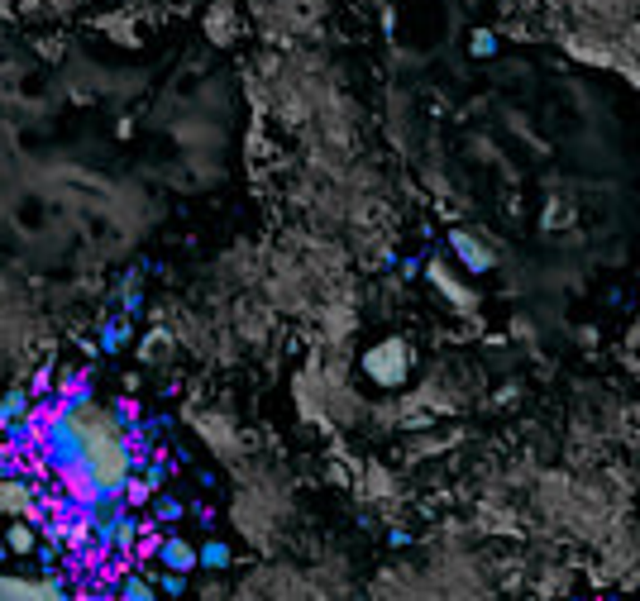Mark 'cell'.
<instances>
[{"instance_id":"obj_1","label":"cell","mask_w":640,"mask_h":601,"mask_svg":"<svg viewBox=\"0 0 640 601\" xmlns=\"http://www.w3.org/2000/svg\"><path fill=\"white\" fill-rule=\"evenodd\" d=\"M364 368H368V377H373L378 387H401V382H407V372H411L407 344H401V339L378 344V348H373V354L364 358Z\"/></svg>"},{"instance_id":"obj_2","label":"cell","mask_w":640,"mask_h":601,"mask_svg":"<svg viewBox=\"0 0 640 601\" xmlns=\"http://www.w3.org/2000/svg\"><path fill=\"white\" fill-rule=\"evenodd\" d=\"M0 601H72L63 592V578L48 572V578H5L0 572Z\"/></svg>"},{"instance_id":"obj_3","label":"cell","mask_w":640,"mask_h":601,"mask_svg":"<svg viewBox=\"0 0 640 601\" xmlns=\"http://www.w3.org/2000/svg\"><path fill=\"white\" fill-rule=\"evenodd\" d=\"M158 563L163 568H177V572H191V568H197V544H187V539H158Z\"/></svg>"},{"instance_id":"obj_4","label":"cell","mask_w":640,"mask_h":601,"mask_svg":"<svg viewBox=\"0 0 640 601\" xmlns=\"http://www.w3.org/2000/svg\"><path fill=\"white\" fill-rule=\"evenodd\" d=\"M34 411V396H29V387H15V391H5L0 396V430H10L15 421H24V415Z\"/></svg>"},{"instance_id":"obj_5","label":"cell","mask_w":640,"mask_h":601,"mask_svg":"<svg viewBox=\"0 0 640 601\" xmlns=\"http://www.w3.org/2000/svg\"><path fill=\"white\" fill-rule=\"evenodd\" d=\"M5 549L10 554H34L38 549V530L24 521V515H15V521L5 525Z\"/></svg>"},{"instance_id":"obj_6","label":"cell","mask_w":640,"mask_h":601,"mask_svg":"<svg viewBox=\"0 0 640 601\" xmlns=\"http://www.w3.org/2000/svg\"><path fill=\"white\" fill-rule=\"evenodd\" d=\"M124 339H130V315H110L105 325H101V339H96V348H101V354H115Z\"/></svg>"},{"instance_id":"obj_7","label":"cell","mask_w":640,"mask_h":601,"mask_svg":"<svg viewBox=\"0 0 640 601\" xmlns=\"http://www.w3.org/2000/svg\"><path fill=\"white\" fill-rule=\"evenodd\" d=\"M454 248H459V258H464V263H468V268H473V272H488V268H493V258H488V254H483V248H478V244H473V239H468V234H454Z\"/></svg>"},{"instance_id":"obj_8","label":"cell","mask_w":640,"mask_h":601,"mask_svg":"<svg viewBox=\"0 0 640 601\" xmlns=\"http://www.w3.org/2000/svg\"><path fill=\"white\" fill-rule=\"evenodd\" d=\"M139 530H144V521H139V515H130V506H124V511H120V525H115V549H134Z\"/></svg>"},{"instance_id":"obj_9","label":"cell","mask_w":640,"mask_h":601,"mask_svg":"<svg viewBox=\"0 0 640 601\" xmlns=\"http://www.w3.org/2000/svg\"><path fill=\"white\" fill-rule=\"evenodd\" d=\"M153 515H158L163 525H173V521H182L187 515V506L177 497H168V492H153Z\"/></svg>"},{"instance_id":"obj_10","label":"cell","mask_w":640,"mask_h":601,"mask_svg":"<svg viewBox=\"0 0 640 601\" xmlns=\"http://www.w3.org/2000/svg\"><path fill=\"white\" fill-rule=\"evenodd\" d=\"M197 563H201V568H230V544H220V539L201 544V549H197Z\"/></svg>"},{"instance_id":"obj_11","label":"cell","mask_w":640,"mask_h":601,"mask_svg":"<svg viewBox=\"0 0 640 601\" xmlns=\"http://www.w3.org/2000/svg\"><path fill=\"white\" fill-rule=\"evenodd\" d=\"M120 601H158V587L144 578H124L120 582Z\"/></svg>"},{"instance_id":"obj_12","label":"cell","mask_w":640,"mask_h":601,"mask_svg":"<svg viewBox=\"0 0 640 601\" xmlns=\"http://www.w3.org/2000/svg\"><path fill=\"white\" fill-rule=\"evenodd\" d=\"M120 501H124V506H144V501H153V487L144 478H130V482H124V492H120Z\"/></svg>"},{"instance_id":"obj_13","label":"cell","mask_w":640,"mask_h":601,"mask_svg":"<svg viewBox=\"0 0 640 601\" xmlns=\"http://www.w3.org/2000/svg\"><path fill=\"white\" fill-rule=\"evenodd\" d=\"M158 587H163V597H182V592H187V572L168 568V572L158 578Z\"/></svg>"},{"instance_id":"obj_14","label":"cell","mask_w":640,"mask_h":601,"mask_svg":"<svg viewBox=\"0 0 640 601\" xmlns=\"http://www.w3.org/2000/svg\"><path fill=\"white\" fill-rule=\"evenodd\" d=\"M144 482L153 487V492H163V482H168V463H158V458H153V463L144 468Z\"/></svg>"},{"instance_id":"obj_15","label":"cell","mask_w":640,"mask_h":601,"mask_svg":"<svg viewBox=\"0 0 640 601\" xmlns=\"http://www.w3.org/2000/svg\"><path fill=\"white\" fill-rule=\"evenodd\" d=\"M34 558H38V568H48V572H53V563H58V544H53V539H48V544H38Z\"/></svg>"},{"instance_id":"obj_16","label":"cell","mask_w":640,"mask_h":601,"mask_svg":"<svg viewBox=\"0 0 640 601\" xmlns=\"http://www.w3.org/2000/svg\"><path fill=\"white\" fill-rule=\"evenodd\" d=\"M139 305H144V296H139V282H130V291H124V315H139Z\"/></svg>"},{"instance_id":"obj_17","label":"cell","mask_w":640,"mask_h":601,"mask_svg":"<svg viewBox=\"0 0 640 601\" xmlns=\"http://www.w3.org/2000/svg\"><path fill=\"white\" fill-rule=\"evenodd\" d=\"M5 558H10V549H5V544H0V568H5Z\"/></svg>"},{"instance_id":"obj_18","label":"cell","mask_w":640,"mask_h":601,"mask_svg":"<svg viewBox=\"0 0 640 601\" xmlns=\"http://www.w3.org/2000/svg\"><path fill=\"white\" fill-rule=\"evenodd\" d=\"M0 482H5V478H0Z\"/></svg>"}]
</instances>
